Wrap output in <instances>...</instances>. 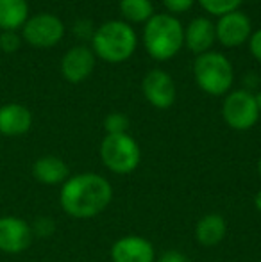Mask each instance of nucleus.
<instances>
[{"instance_id":"nucleus-29","label":"nucleus","mask_w":261,"mask_h":262,"mask_svg":"<svg viewBox=\"0 0 261 262\" xmlns=\"http://www.w3.org/2000/svg\"><path fill=\"white\" fill-rule=\"evenodd\" d=\"M258 175H259V179H261V157H259V161H258Z\"/></svg>"},{"instance_id":"nucleus-6","label":"nucleus","mask_w":261,"mask_h":262,"mask_svg":"<svg viewBox=\"0 0 261 262\" xmlns=\"http://www.w3.org/2000/svg\"><path fill=\"white\" fill-rule=\"evenodd\" d=\"M259 105L254 93L247 90H234L226 95L222 105L224 121L233 130H249L259 120Z\"/></svg>"},{"instance_id":"nucleus-9","label":"nucleus","mask_w":261,"mask_h":262,"mask_svg":"<svg viewBox=\"0 0 261 262\" xmlns=\"http://www.w3.org/2000/svg\"><path fill=\"white\" fill-rule=\"evenodd\" d=\"M145 100L156 109H170L177 98L175 82L163 70H150L142 82Z\"/></svg>"},{"instance_id":"nucleus-25","label":"nucleus","mask_w":261,"mask_h":262,"mask_svg":"<svg viewBox=\"0 0 261 262\" xmlns=\"http://www.w3.org/2000/svg\"><path fill=\"white\" fill-rule=\"evenodd\" d=\"M249 49H251L252 57L258 62H261V29L252 32V36L249 38Z\"/></svg>"},{"instance_id":"nucleus-3","label":"nucleus","mask_w":261,"mask_h":262,"mask_svg":"<svg viewBox=\"0 0 261 262\" xmlns=\"http://www.w3.org/2000/svg\"><path fill=\"white\" fill-rule=\"evenodd\" d=\"M138 38L132 25L124 20H109L95 29L91 38V50L95 57L106 62H124L134 54Z\"/></svg>"},{"instance_id":"nucleus-20","label":"nucleus","mask_w":261,"mask_h":262,"mask_svg":"<svg viewBox=\"0 0 261 262\" xmlns=\"http://www.w3.org/2000/svg\"><path fill=\"white\" fill-rule=\"evenodd\" d=\"M104 130L108 136L116 134H127L129 130V118L124 113H111L104 118Z\"/></svg>"},{"instance_id":"nucleus-23","label":"nucleus","mask_w":261,"mask_h":262,"mask_svg":"<svg viewBox=\"0 0 261 262\" xmlns=\"http://www.w3.org/2000/svg\"><path fill=\"white\" fill-rule=\"evenodd\" d=\"M165 6V9L168 11V14H181L186 13L190 7L195 4V0H161Z\"/></svg>"},{"instance_id":"nucleus-12","label":"nucleus","mask_w":261,"mask_h":262,"mask_svg":"<svg viewBox=\"0 0 261 262\" xmlns=\"http://www.w3.org/2000/svg\"><path fill=\"white\" fill-rule=\"evenodd\" d=\"M113 262H154L156 252L149 239L139 235H126L111 246Z\"/></svg>"},{"instance_id":"nucleus-14","label":"nucleus","mask_w":261,"mask_h":262,"mask_svg":"<svg viewBox=\"0 0 261 262\" xmlns=\"http://www.w3.org/2000/svg\"><path fill=\"white\" fill-rule=\"evenodd\" d=\"M32 113L22 104H6L0 107V134L18 138L31 130Z\"/></svg>"},{"instance_id":"nucleus-10","label":"nucleus","mask_w":261,"mask_h":262,"mask_svg":"<svg viewBox=\"0 0 261 262\" xmlns=\"http://www.w3.org/2000/svg\"><path fill=\"white\" fill-rule=\"evenodd\" d=\"M34 232L25 220L18 216H2L0 217V252L22 253L31 246Z\"/></svg>"},{"instance_id":"nucleus-21","label":"nucleus","mask_w":261,"mask_h":262,"mask_svg":"<svg viewBox=\"0 0 261 262\" xmlns=\"http://www.w3.org/2000/svg\"><path fill=\"white\" fill-rule=\"evenodd\" d=\"M22 45V36L18 31H2L0 32V50L4 54H14Z\"/></svg>"},{"instance_id":"nucleus-15","label":"nucleus","mask_w":261,"mask_h":262,"mask_svg":"<svg viewBox=\"0 0 261 262\" xmlns=\"http://www.w3.org/2000/svg\"><path fill=\"white\" fill-rule=\"evenodd\" d=\"M32 175L38 182L45 184V186H57V184H65L70 179V169L61 157L43 156L36 159L32 164Z\"/></svg>"},{"instance_id":"nucleus-19","label":"nucleus","mask_w":261,"mask_h":262,"mask_svg":"<svg viewBox=\"0 0 261 262\" xmlns=\"http://www.w3.org/2000/svg\"><path fill=\"white\" fill-rule=\"evenodd\" d=\"M244 0H198V4L202 6V9H206L213 16H224L227 13L238 11V7L242 6Z\"/></svg>"},{"instance_id":"nucleus-5","label":"nucleus","mask_w":261,"mask_h":262,"mask_svg":"<svg viewBox=\"0 0 261 262\" xmlns=\"http://www.w3.org/2000/svg\"><path fill=\"white\" fill-rule=\"evenodd\" d=\"M101 161L116 175H129L139 166L142 152L129 134L108 136L101 143Z\"/></svg>"},{"instance_id":"nucleus-18","label":"nucleus","mask_w":261,"mask_h":262,"mask_svg":"<svg viewBox=\"0 0 261 262\" xmlns=\"http://www.w3.org/2000/svg\"><path fill=\"white\" fill-rule=\"evenodd\" d=\"M120 14L126 24H147L154 16V6L150 0H120Z\"/></svg>"},{"instance_id":"nucleus-22","label":"nucleus","mask_w":261,"mask_h":262,"mask_svg":"<svg viewBox=\"0 0 261 262\" xmlns=\"http://www.w3.org/2000/svg\"><path fill=\"white\" fill-rule=\"evenodd\" d=\"M72 31H73V34L79 39H83V41H91V38H93V34H95L93 21L86 20V18H81V20H77L75 24H73Z\"/></svg>"},{"instance_id":"nucleus-16","label":"nucleus","mask_w":261,"mask_h":262,"mask_svg":"<svg viewBox=\"0 0 261 262\" xmlns=\"http://www.w3.org/2000/svg\"><path fill=\"white\" fill-rule=\"evenodd\" d=\"M227 234V223L224 216L216 212L206 214L195 225V239L198 245L206 246V248H213V246L220 245Z\"/></svg>"},{"instance_id":"nucleus-7","label":"nucleus","mask_w":261,"mask_h":262,"mask_svg":"<svg viewBox=\"0 0 261 262\" xmlns=\"http://www.w3.org/2000/svg\"><path fill=\"white\" fill-rule=\"evenodd\" d=\"M65 36V24L61 18L50 13L31 16L22 27V39L36 49H50L57 45Z\"/></svg>"},{"instance_id":"nucleus-4","label":"nucleus","mask_w":261,"mask_h":262,"mask_svg":"<svg viewBox=\"0 0 261 262\" xmlns=\"http://www.w3.org/2000/svg\"><path fill=\"white\" fill-rule=\"evenodd\" d=\"M193 77L197 86L211 97L227 95L234 82V70L231 61L220 52H206L195 57Z\"/></svg>"},{"instance_id":"nucleus-2","label":"nucleus","mask_w":261,"mask_h":262,"mask_svg":"<svg viewBox=\"0 0 261 262\" xmlns=\"http://www.w3.org/2000/svg\"><path fill=\"white\" fill-rule=\"evenodd\" d=\"M143 47L156 61H170L185 47V27L174 14H154L143 25Z\"/></svg>"},{"instance_id":"nucleus-8","label":"nucleus","mask_w":261,"mask_h":262,"mask_svg":"<svg viewBox=\"0 0 261 262\" xmlns=\"http://www.w3.org/2000/svg\"><path fill=\"white\" fill-rule=\"evenodd\" d=\"M216 41L226 49H236L252 36V21L242 11H233L218 18L215 24Z\"/></svg>"},{"instance_id":"nucleus-26","label":"nucleus","mask_w":261,"mask_h":262,"mask_svg":"<svg viewBox=\"0 0 261 262\" xmlns=\"http://www.w3.org/2000/svg\"><path fill=\"white\" fill-rule=\"evenodd\" d=\"M159 262H190L188 257L179 250H168L159 257Z\"/></svg>"},{"instance_id":"nucleus-24","label":"nucleus","mask_w":261,"mask_h":262,"mask_svg":"<svg viewBox=\"0 0 261 262\" xmlns=\"http://www.w3.org/2000/svg\"><path fill=\"white\" fill-rule=\"evenodd\" d=\"M32 232L39 235H50L54 232V221L49 220V217H39L34 227H32Z\"/></svg>"},{"instance_id":"nucleus-28","label":"nucleus","mask_w":261,"mask_h":262,"mask_svg":"<svg viewBox=\"0 0 261 262\" xmlns=\"http://www.w3.org/2000/svg\"><path fill=\"white\" fill-rule=\"evenodd\" d=\"M256 98H258V105H259V113H261V91L256 95Z\"/></svg>"},{"instance_id":"nucleus-1","label":"nucleus","mask_w":261,"mask_h":262,"mask_svg":"<svg viewBox=\"0 0 261 262\" xmlns=\"http://www.w3.org/2000/svg\"><path fill=\"white\" fill-rule=\"evenodd\" d=\"M113 200V187L98 173H79L70 177L59 193L61 209L75 220H90L106 210Z\"/></svg>"},{"instance_id":"nucleus-17","label":"nucleus","mask_w":261,"mask_h":262,"mask_svg":"<svg viewBox=\"0 0 261 262\" xmlns=\"http://www.w3.org/2000/svg\"><path fill=\"white\" fill-rule=\"evenodd\" d=\"M27 20V0H0V31H18Z\"/></svg>"},{"instance_id":"nucleus-13","label":"nucleus","mask_w":261,"mask_h":262,"mask_svg":"<svg viewBox=\"0 0 261 262\" xmlns=\"http://www.w3.org/2000/svg\"><path fill=\"white\" fill-rule=\"evenodd\" d=\"M216 41L215 24L206 16H197L185 27V47L190 52L200 55L209 52Z\"/></svg>"},{"instance_id":"nucleus-11","label":"nucleus","mask_w":261,"mask_h":262,"mask_svg":"<svg viewBox=\"0 0 261 262\" xmlns=\"http://www.w3.org/2000/svg\"><path fill=\"white\" fill-rule=\"evenodd\" d=\"M95 54L90 47L77 45L68 50L61 59V73L68 82L79 84L93 73Z\"/></svg>"},{"instance_id":"nucleus-27","label":"nucleus","mask_w":261,"mask_h":262,"mask_svg":"<svg viewBox=\"0 0 261 262\" xmlns=\"http://www.w3.org/2000/svg\"><path fill=\"white\" fill-rule=\"evenodd\" d=\"M254 207L258 212H261V189L256 193V196H254Z\"/></svg>"}]
</instances>
